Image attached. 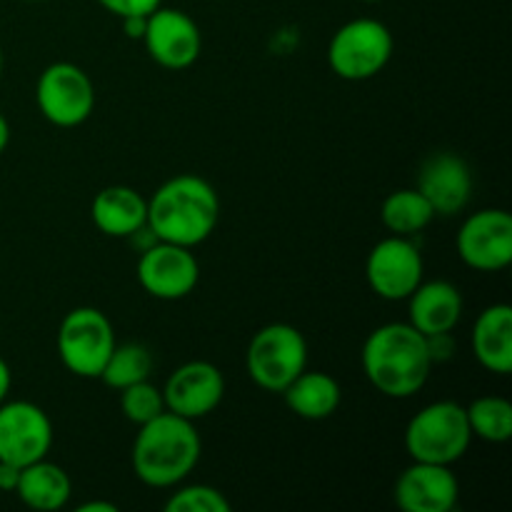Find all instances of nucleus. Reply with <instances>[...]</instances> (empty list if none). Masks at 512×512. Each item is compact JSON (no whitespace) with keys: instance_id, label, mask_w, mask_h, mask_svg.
Instances as JSON below:
<instances>
[{"instance_id":"7c9ffc66","label":"nucleus","mask_w":512,"mask_h":512,"mask_svg":"<svg viewBox=\"0 0 512 512\" xmlns=\"http://www.w3.org/2000/svg\"><path fill=\"white\" fill-rule=\"evenodd\" d=\"M10 385H13V375H10L8 363H5V360L0 358V403H3V400L8 398Z\"/></svg>"},{"instance_id":"2f4dec72","label":"nucleus","mask_w":512,"mask_h":512,"mask_svg":"<svg viewBox=\"0 0 512 512\" xmlns=\"http://www.w3.org/2000/svg\"><path fill=\"white\" fill-rule=\"evenodd\" d=\"M78 512H118V505L103 503V500H90V503L78 505Z\"/></svg>"},{"instance_id":"4be33fe9","label":"nucleus","mask_w":512,"mask_h":512,"mask_svg":"<svg viewBox=\"0 0 512 512\" xmlns=\"http://www.w3.org/2000/svg\"><path fill=\"white\" fill-rule=\"evenodd\" d=\"M380 218H383V225L393 235L413 238V235L423 233V230L433 223L435 213L418 188H403L395 190V193H390L388 198L383 200Z\"/></svg>"},{"instance_id":"473e14b6","label":"nucleus","mask_w":512,"mask_h":512,"mask_svg":"<svg viewBox=\"0 0 512 512\" xmlns=\"http://www.w3.org/2000/svg\"><path fill=\"white\" fill-rule=\"evenodd\" d=\"M8 143H10V125L8 120H5V115L0 113V153L8 148Z\"/></svg>"},{"instance_id":"1a4fd4ad","label":"nucleus","mask_w":512,"mask_h":512,"mask_svg":"<svg viewBox=\"0 0 512 512\" xmlns=\"http://www.w3.org/2000/svg\"><path fill=\"white\" fill-rule=\"evenodd\" d=\"M53 448V423L40 405L28 400L0 403V460L25 468L48 458Z\"/></svg>"},{"instance_id":"9d476101","label":"nucleus","mask_w":512,"mask_h":512,"mask_svg":"<svg viewBox=\"0 0 512 512\" xmlns=\"http://www.w3.org/2000/svg\"><path fill=\"white\" fill-rule=\"evenodd\" d=\"M458 255L468 268L498 273L512 263V218L508 210L485 208L458 230Z\"/></svg>"},{"instance_id":"f704fd0d","label":"nucleus","mask_w":512,"mask_h":512,"mask_svg":"<svg viewBox=\"0 0 512 512\" xmlns=\"http://www.w3.org/2000/svg\"><path fill=\"white\" fill-rule=\"evenodd\" d=\"M363 3H380V0H363Z\"/></svg>"},{"instance_id":"4468645a","label":"nucleus","mask_w":512,"mask_h":512,"mask_svg":"<svg viewBox=\"0 0 512 512\" xmlns=\"http://www.w3.org/2000/svg\"><path fill=\"white\" fill-rule=\"evenodd\" d=\"M225 395V378L213 363L190 360L180 365L163 388L165 410L188 420H200L213 413Z\"/></svg>"},{"instance_id":"6ab92c4d","label":"nucleus","mask_w":512,"mask_h":512,"mask_svg":"<svg viewBox=\"0 0 512 512\" xmlns=\"http://www.w3.org/2000/svg\"><path fill=\"white\" fill-rule=\"evenodd\" d=\"M473 353L490 373H512V308L508 303L490 305L478 315L473 328Z\"/></svg>"},{"instance_id":"0eeeda50","label":"nucleus","mask_w":512,"mask_h":512,"mask_svg":"<svg viewBox=\"0 0 512 512\" xmlns=\"http://www.w3.org/2000/svg\"><path fill=\"white\" fill-rule=\"evenodd\" d=\"M113 348V323L98 308H75L60 323L58 355L78 378H100Z\"/></svg>"},{"instance_id":"dca6fc26","label":"nucleus","mask_w":512,"mask_h":512,"mask_svg":"<svg viewBox=\"0 0 512 512\" xmlns=\"http://www.w3.org/2000/svg\"><path fill=\"white\" fill-rule=\"evenodd\" d=\"M418 190L428 200L435 215L460 213L473 195V173L460 155H430L418 173Z\"/></svg>"},{"instance_id":"c756f323","label":"nucleus","mask_w":512,"mask_h":512,"mask_svg":"<svg viewBox=\"0 0 512 512\" xmlns=\"http://www.w3.org/2000/svg\"><path fill=\"white\" fill-rule=\"evenodd\" d=\"M120 20H123V30L128 38L143 40L145 25H148V15H128V18H120Z\"/></svg>"},{"instance_id":"f03ea898","label":"nucleus","mask_w":512,"mask_h":512,"mask_svg":"<svg viewBox=\"0 0 512 512\" xmlns=\"http://www.w3.org/2000/svg\"><path fill=\"white\" fill-rule=\"evenodd\" d=\"M218 218V193L200 175H175L148 200V228L163 243L195 248L213 235Z\"/></svg>"},{"instance_id":"9b49d317","label":"nucleus","mask_w":512,"mask_h":512,"mask_svg":"<svg viewBox=\"0 0 512 512\" xmlns=\"http://www.w3.org/2000/svg\"><path fill=\"white\" fill-rule=\"evenodd\" d=\"M423 270L418 245L403 235H390L370 250L365 278L373 293L383 300H408V295L423 283Z\"/></svg>"},{"instance_id":"bb28decb","label":"nucleus","mask_w":512,"mask_h":512,"mask_svg":"<svg viewBox=\"0 0 512 512\" xmlns=\"http://www.w3.org/2000/svg\"><path fill=\"white\" fill-rule=\"evenodd\" d=\"M108 13L118 15V18H128V15H150L155 8L163 5V0H98Z\"/></svg>"},{"instance_id":"2eb2a0df","label":"nucleus","mask_w":512,"mask_h":512,"mask_svg":"<svg viewBox=\"0 0 512 512\" xmlns=\"http://www.w3.org/2000/svg\"><path fill=\"white\" fill-rule=\"evenodd\" d=\"M393 495L405 512H450L458 505L460 485L450 465L413 460L395 480Z\"/></svg>"},{"instance_id":"6e6552de","label":"nucleus","mask_w":512,"mask_h":512,"mask_svg":"<svg viewBox=\"0 0 512 512\" xmlns=\"http://www.w3.org/2000/svg\"><path fill=\"white\" fill-rule=\"evenodd\" d=\"M35 103L43 118L58 128L83 125L95 108L93 80L78 65L53 63L40 73Z\"/></svg>"},{"instance_id":"aec40b11","label":"nucleus","mask_w":512,"mask_h":512,"mask_svg":"<svg viewBox=\"0 0 512 512\" xmlns=\"http://www.w3.org/2000/svg\"><path fill=\"white\" fill-rule=\"evenodd\" d=\"M15 493H18V498L28 508L40 512H55L68 505L70 495H73V483H70V475L60 465L48 463L43 458L20 468Z\"/></svg>"},{"instance_id":"b1692460","label":"nucleus","mask_w":512,"mask_h":512,"mask_svg":"<svg viewBox=\"0 0 512 512\" xmlns=\"http://www.w3.org/2000/svg\"><path fill=\"white\" fill-rule=\"evenodd\" d=\"M150 370H153V358H150L148 348L140 343H115L113 353H110L108 363H105L100 380H103L108 388L123 390L128 385L140 383V380L150 378Z\"/></svg>"},{"instance_id":"20e7f679","label":"nucleus","mask_w":512,"mask_h":512,"mask_svg":"<svg viewBox=\"0 0 512 512\" xmlns=\"http://www.w3.org/2000/svg\"><path fill=\"white\" fill-rule=\"evenodd\" d=\"M473 443L468 415L460 403L438 400L410 418L405 428V450L418 463L455 465Z\"/></svg>"},{"instance_id":"c85d7f7f","label":"nucleus","mask_w":512,"mask_h":512,"mask_svg":"<svg viewBox=\"0 0 512 512\" xmlns=\"http://www.w3.org/2000/svg\"><path fill=\"white\" fill-rule=\"evenodd\" d=\"M18 478H20V468L0 460V493H15V488H18Z\"/></svg>"},{"instance_id":"412c9836","label":"nucleus","mask_w":512,"mask_h":512,"mask_svg":"<svg viewBox=\"0 0 512 512\" xmlns=\"http://www.w3.org/2000/svg\"><path fill=\"white\" fill-rule=\"evenodd\" d=\"M280 395L285 398V405L303 420H328L340 408V398H343L333 375L308 368Z\"/></svg>"},{"instance_id":"a878e982","label":"nucleus","mask_w":512,"mask_h":512,"mask_svg":"<svg viewBox=\"0 0 512 512\" xmlns=\"http://www.w3.org/2000/svg\"><path fill=\"white\" fill-rule=\"evenodd\" d=\"M168 512H228L230 500L210 485H188L175 490L165 503Z\"/></svg>"},{"instance_id":"5701e85b","label":"nucleus","mask_w":512,"mask_h":512,"mask_svg":"<svg viewBox=\"0 0 512 512\" xmlns=\"http://www.w3.org/2000/svg\"><path fill=\"white\" fill-rule=\"evenodd\" d=\"M473 438L485 443H508L512 438V405L498 395H483L465 408Z\"/></svg>"},{"instance_id":"393cba45","label":"nucleus","mask_w":512,"mask_h":512,"mask_svg":"<svg viewBox=\"0 0 512 512\" xmlns=\"http://www.w3.org/2000/svg\"><path fill=\"white\" fill-rule=\"evenodd\" d=\"M120 410H123L125 420H130V423L140 428V425L150 423L160 413H165L163 390L155 388L150 380L128 385V388L120 390Z\"/></svg>"},{"instance_id":"a211bd4d","label":"nucleus","mask_w":512,"mask_h":512,"mask_svg":"<svg viewBox=\"0 0 512 512\" xmlns=\"http://www.w3.org/2000/svg\"><path fill=\"white\" fill-rule=\"evenodd\" d=\"M90 218L110 238H133L148 225V200L128 185H110L95 195Z\"/></svg>"},{"instance_id":"cd10ccee","label":"nucleus","mask_w":512,"mask_h":512,"mask_svg":"<svg viewBox=\"0 0 512 512\" xmlns=\"http://www.w3.org/2000/svg\"><path fill=\"white\" fill-rule=\"evenodd\" d=\"M425 343H428V353H430V360H433V365L445 363V360H450L455 355V340L450 333L428 335Z\"/></svg>"},{"instance_id":"7ed1b4c3","label":"nucleus","mask_w":512,"mask_h":512,"mask_svg":"<svg viewBox=\"0 0 512 512\" xmlns=\"http://www.w3.org/2000/svg\"><path fill=\"white\" fill-rule=\"evenodd\" d=\"M200 453L203 443L193 420L165 410L140 425L130 460L140 483L163 490L183 483L198 465Z\"/></svg>"},{"instance_id":"ddd939ff","label":"nucleus","mask_w":512,"mask_h":512,"mask_svg":"<svg viewBox=\"0 0 512 512\" xmlns=\"http://www.w3.org/2000/svg\"><path fill=\"white\" fill-rule=\"evenodd\" d=\"M143 43L155 63L168 70H183L198 60L203 35H200L198 23L188 13L160 5L148 15Z\"/></svg>"},{"instance_id":"f257e3e1","label":"nucleus","mask_w":512,"mask_h":512,"mask_svg":"<svg viewBox=\"0 0 512 512\" xmlns=\"http://www.w3.org/2000/svg\"><path fill=\"white\" fill-rule=\"evenodd\" d=\"M363 373L380 395L405 400L425 388L433 370L425 335L410 323H388L375 328L363 345Z\"/></svg>"},{"instance_id":"72a5a7b5","label":"nucleus","mask_w":512,"mask_h":512,"mask_svg":"<svg viewBox=\"0 0 512 512\" xmlns=\"http://www.w3.org/2000/svg\"><path fill=\"white\" fill-rule=\"evenodd\" d=\"M0 75H3V50H0Z\"/></svg>"},{"instance_id":"39448f33","label":"nucleus","mask_w":512,"mask_h":512,"mask_svg":"<svg viewBox=\"0 0 512 512\" xmlns=\"http://www.w3.org/2000/svg\"><path fill=\"white\" fill-rule=\"evenodd\" d=\"M308 368V343L288 323H273L253 335L245 353V370L258 388L283 393Z\"/></svg>"},{"instance_id":"c9c22d12","label":"nucleus","mask_w":512,"mask_h":512,"mask_svg":"<svg viewBox=\"0 0 512 512\" xmlns=\"http://www.w3.org/2000/svg\"><path fill=\"white\" fill-rule=\"evenodd\" d=\"M28 3H43V0H28Z\"/></svg>"},{"instance_id":"f3484780","label":"nucleus","mask_w":512,"mask_h":512,"mask_svg":"<svg viewBox=\"0 0 512 512\" xmlns=\"http://www.w3.org/2000/svg\"><path fill=\"white\" fill-rule=\"evenodd\" d=\"M408 323L425 338L435 333H453L463 318V295L448 280L420 283L408 295Z\"/></svg>"},{"instance_id":"f8f14e48","label":"nucleus","mask_w":512,"mask_h":512,"mask_svg":"<svg viewBox=\"0 0 512 512\" xmlns=\"http://www.w3.org/2000/svg\"><path fill=\"white\" fill-rule=\"evenodd\" d=\"M200 265L190 248L155 240L140 250L138 283L158 300H180L198 285Z\"/></svg>"},{"instance_id":"423d86ee","label":"nucleus","mask_w":512,"mask_h":512,"mask_svg":"<svg viewBox=\"0 0 512 512\" xmlns=\"http://www.w3.org/2000/svg\"><path fill=\"white\" fill-rule=\"evenodd\" d=\"M393 33L375 18H355L338 28L328 45V63L343 80H368L393 58Z\"/></svg>"}]
</instances>
